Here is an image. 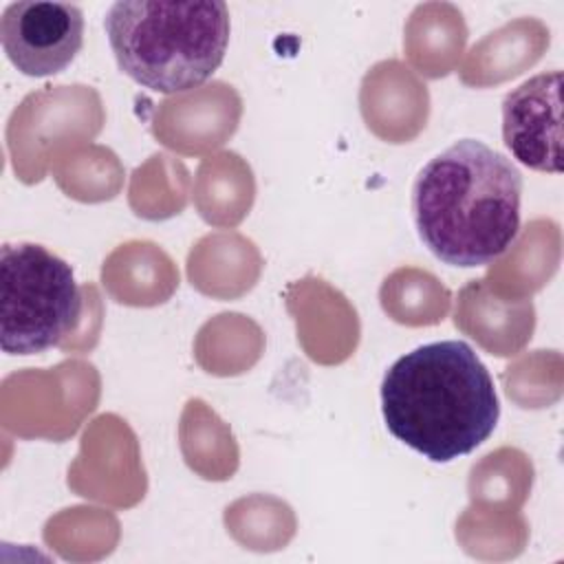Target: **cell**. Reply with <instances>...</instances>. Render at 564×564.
Masks as SVG:
<instances>
[{
    "label": "cell",
    "instance_id": "cell-1",
    "mask_svg": "<svg viewBox=\"0 0 564 564\" xmlns=\"http://www.w3.org/2000/svg\"><path fill=\"white\" fill-rule=\"evenodd\" d=\"M522 174L476 139H460L430 159L412 187L419 238L445 264L485 267L520 231Z\"/></svg>",
    "mask_w": 564,
    "mask_h": 564
},
{
    "label": "cell",
    "instance_id": "cell-2",
    "mask_svg": "<svg viewBox=\"0 0 564 564\" xmlns=\"http://www.w3.org/2000/svg\"><path fill=\"white\" fill-rule=\"evenodd\" d=\"M390 434L432 463H449L485 443L500 416L494 379L463 339L423 344L399 357L381 381Z\"/></svg>",
    "mask_w": 564,
    "mask_h": 564
},
{
    "label": "cell",
    "instance_id": "cell-3",
    "mask_svg": "<svg viewBox=\"0 0 564 564\" xmlns=\"http://www.w3.org/2000/svg\"><path fill=\"white\" fill-rule=\"evenodd\" d=\"M104 26L119 70L163 95L205 84L229 44V11L220 0H119Z\"/></svg>",
    "mask_w": 564,
    "mask_h": 564
},
{
    "label": "cell",
    "instance_id": "cell-4",
    "mask_svg": "<svg viewBox=\"0 0 564 564\" xmlns=\"http://www.w3.org/2000/svg\"><path fill=\"white\" fill-rule=\"evenodd\" d=\"M82 315V293L66 260L35 242L0 249V346L35 355L57 346Z\"/></svg>",
    "mask_w": 564,
    "mask_h": 564
},
{
    "label": "cell",
    "instance_id": "cell-5",
    "mask_svg": "<svg viewBox=\"0 0 564 564\" xmlns=\"http://www.w3.org/2000/svg\"><path fill=\"white\" fill-rule=\"evenodd\" d=\"M0 42L22 75L62 73L82 51L84 13L70 2H11L0 18Z\"/></svg>",
    "mask_w": 564,
    "mask_h": 564
},
{
    "label": "cell",
    "instance_id": "cell-6",
    "mask_svg": "<svg viewBox=\"0 0 564 564\" xmlns=\"http://www.w3.org/2000/svg\"><path fill=\"white\" fill-rule=\"evenodd\" d=\"M562 73H540L502 101V139L509 152L538 172H562Z\"/></svg>",
    "mask_w": 564,
    "mask_h": 564
}]
</instances>
